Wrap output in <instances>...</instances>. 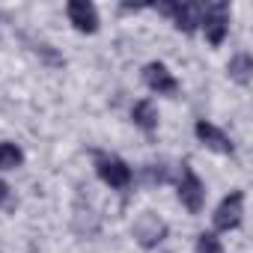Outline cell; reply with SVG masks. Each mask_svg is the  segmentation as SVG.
<instances>
[{"mask_svg":"<svg viewBox=\"0 0 253 253\" xmlns=\"http://www.w3.org/2000/svg\"><path fill=\"white\" fill-rule=\"evenodd\" d=\"M95 173L104 185L116 188V191H125L131 185V167L125 164L122 158L116 155H104V152H95Z\"/></svg>","mask_w":253,"mask_h":253,"instance_id":"1","label":"cell"},{"mask_svg":"<svg viewBox=\"0 0 253 253\" xmlns=\"http://www.w3.org/2000/svg\"><path fill=\"white\" fill-rule=\"evenodd\" d=\"M146 179H149V182H167V179H170V170H167L164 164H149V167H146Z\"/></svg>","mask_w":253,"mask_h":253,"instance_id":"14","label":"cell"},{"mask_svg":"<svg viewBox=\"0 0 253 253\" xmlns=\"http://www.w3.org/2000/svg\"><path fill=\"white\" fill-rule=\"evenodd\" d=\"M66 12H69V21L81 33H95L98 30V12H95L92 3H86V0H72L66 6Z\"/></svg>","mask_w":253,"mask_h":253,"instance_id":"9","label":"cell"},{"mask_svg":"<svg viewBox=\"0 0 253 253\" xmlns=\"http://www.w3.org/2000/svg\"><path fill=\"white\" fill-rule=\"evenodd\" d=\"M24 164V152L15 143H0V170H15Z\"/></svg>","mask_w":253,"mask_h":253,"instance_id":"12","label":"cell"},{"mask_svg":"<svg viewBox=\"0 0 253 253\" xmlns=\"http://www.w3.org/2000/svg\"><path fill=\"white\" fill-rule=\"evenodd\" d=\"M197 253H223V244L214 232H203L197 238Z\"/></svg>","mask_w":253,"mask_h":253,"instance_id":"13","label":"cell"},{"mask_svg":"<svg viewBox=\"0 0 253 253\" xmlns=\"http://www.w3.org/2000/svg\"><path fill=\"white\" fill-rule=\"evenodd\" d=\"M194 131H197L200 143H206L209 149H214V152H223V155H232V152H235L232 140H229V137H226V134L217 128V125H211V122H206V119H197Z\"/></svg>","mask_w":253,"mask_h":253,"instance_id":"7","label":"cell"},{"mask_svg":"<svg viewBox=\"0 0 253 253\" xmlns=\"http://www.w3.org/2000/svg\"><path fill=\"white\" fill-rule=\"evenodd\" d=\"M6 200H9V185L0 182V206H6Z\"/></svg>","mask_w":253,"mask_h":253,"instance_id":"15","label":"cell"},{"mask_svg":"<svg viewBox=\"0 0 253 253\" xmlns=\"http://www.w3.org/2000/svg\"><path fill=\"white\" fill-rule=\"evenodd\" d=\"M164 15H173V21H176V27L179 30H185V33H191L200 21H203V6H191V3H164V6H158Z\"/></svg>","mask_w":253,"mask_h":253,"instance_id":"8","label":"cell"},{"mask_svg":"<svg viewBox=\"0 0 253 253\" xmlns=\"http://www.w3.org/2000/svg\"><path fill=\"white\" fill-rule=\"evenodd\" d=\"M179 200H182V206H185L191 214H200V211H203V206H206V185L200 182V176H197L188 164H182Z\"/></svg>","mask_w":253,"mask_h":253,"instance_id":"2","label":"cell"},{"mask_svg":"<svg viewBox=\"0 0 253 253\" xmlns=\"http://www.w3.org/2000/svg\"><path fill=\"white\" fill-rule=\"evenodd\" d=\"M226 12H229L226 3H209V6H203V21H200V24L206 27V39H209L211 45H220L223 36H226V30H229Z\"/></svg>","mask_w":253,"mask_h":253,"instance_id":"5","label":"cell"},{"mask_svg":"<svg viewBox=\"0 0 253 253\" xmlns=\"http://www.w3.org/2000/svg\"><path fill=\"white\" fill-rule=\"evenodd\" d=\"M241 214H244V194L241 191H232L229 197L220 200V206H217V211L211 217L214 220V229H220V232L235 229L241 223Z\"/></svg>","mask_w":253,"mask_h":253,"instance_id":"4","label":"cell"},{"mask_svg":"<svg viewBox=\"0 0 253 253\" xmlns=\"http://www.w3.org/2000/svg\"><path fill=\"white\" fill-rule=\"evenodd\" d=\"M229 78L235 81V84H241V86H247L250 84V78H253V60H250V54H235L232 60H229Z\"/></svg>","mask_w":253,"mask_h":253,"instance_id":"11","label":"cell"},{"mask_svg":"<svg viewBox=\"0 0 253 253\" xmlns=\"http://www.w3.org/2000/svg\"><path fill=\"white\" fill-rule=\"evenodd\" d=\"M131 119H134V125H140L143 131H155L158 128V110H155V104L149 98H143V101H137L131 107Z\"/></svg>","mask_w":253,"mask_h":253,"instance_id":"10","label":"cell"},{"mask_svg":"<svg viewBox=\"0 0 253 253\" xmlns=\"http://www.w3.org/2000/svg\"><path fill=\"white\" fill-rule=\"evenodd\" d=\"M131 232H134V238H137L140 247H158V244L167 238V223H164L155 211H143V214L134 220Z\"/></svg>","mask_w":253,"mask_h":253,"instance_id":"3","label":"cell"},{"mask_svg":"<svg viewBox=\"0 0 253 253\" xmlns=\"http://www.w3.org/2000/svg\"><path fill=\"white\" fill-rule=\"evenodd\" d=\"M143 81H146V86H149L152 92H158V95H176V92H179V84H176V78L167 72L164 63H149V66L143 69Z\"/></svg>","mask_w":253,"mask_h":253,"instance_id":"6","label":"cell"}]
</instances>
